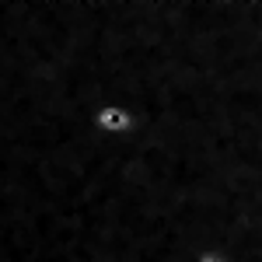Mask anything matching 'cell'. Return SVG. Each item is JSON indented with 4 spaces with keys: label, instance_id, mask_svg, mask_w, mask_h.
<instances>
[{
    "label": "cell",
    "instance_id": "obj_1",
    "mask_svg": "<svg viewBox=\"0 0 262 262\" xmlns=\"http://www.w3.org/2000/svg\"><path fill=\"white\" fill-rule=\"evenodd\" d=\"M101 126H105V129H122V126H129V119H126L122 108H105V112H101Z\"/></svg>",
    "mask_w": 262,
    "mask_h": 262
}]
</instances>
